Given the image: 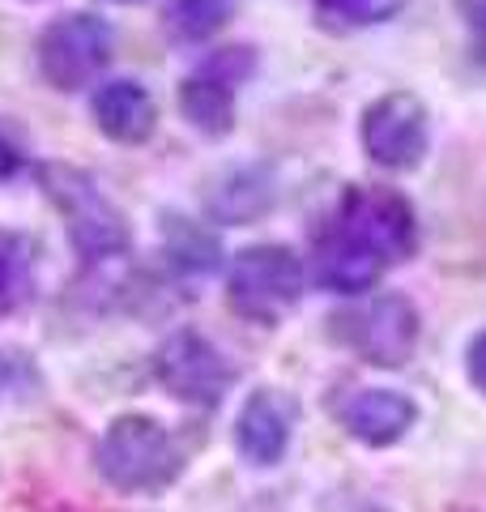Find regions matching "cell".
<instances>
[{"label": "cell", "instance_id": "6da1fadb", "mask_svg": "<svg viewBox=\"0 0 486 512\" xmlns=\"http://www.w3.org/2000/svg\"><path fill=\"white\" fill-rule=\"evenodd\" d=\"M418 248V214L393 188L350 184L312 239V278L320 291L367 295L388 269Z\"/></svg>", "mask_w": 486, "mask_h": 512}, {"label": "cell", "instance_id": "7a4b0ae2", "mask_svg": "<svg viewBox=\"0 0 486 512\" xmlns=\"http://www.w3.org/2000/svg\"><path fill=\"white\" fill-rule=\"evenodd\" d=\"M35 180L43 188V197L64 218V235H69V248L77 252L81 265H107L128 256L133 227H128L124 210L99 188L90 171H81L73 163H43L35 171Z\"/></svg>", "mask_w": 486, "mask_h": 512}, {"label": "cell", "instance_id": "3957f363", "mask_svg": "<svg viewBox=\"0 0 486 512\" xmlns=\"http://www.w3.org/2000/svg\"><path fill=\"white\" fill-rule=\"evenodd\" d=\"M94 466L111 491L158 495L184 474V448L167 423L150 419V414H120L103 427Z\"/></svg>", "mask_w": 486, "mask_h": 512}, {"label": "cell", "instance_id": "277c9868", "mask_svg": "<svg viewBox=\"0 0 486 512\" xmlns=\"http://www.w3.org/2000/svg\"><path fill=\"white\" fill-rule=\"evenodd\" d=\"M307 269L295 248L286 244H248L231 256L226 269V303L252 325L273 329L303 303Z\"/></svg>", "mask_w": 486, "mask_h": 512}, {"label": "cell", "instance_id": "5b68a950", "mask_svg": "<svg viewBox=\"0 0 486 512\" xmlns=\"http://www.w3.org/2000/svg\"><path fill=\"white\" fill-rule=\"evenodd\" d=\"M329 333L371 367H405L423 338V316L401 291H384L337 312Z\"/></svg>", "mask_w": 486, "mask_h": 512}, {"label": "cell", "instance_id": "8992f818", "mask_svg": "<svg viewBox=\"0 0 486 512\" xmlns=\"http://www.w3.org/2000/svg\"><path fill=\"white\" fill-rule=\"evenodd\" d=\"M111 52H116L111 22L90 9H77V13H60L56 22H47L39 30L35 64H39V77L52 90L77 94L107 69Z\"/></svg>", "mask_w": 486, "mask_h": 512}, {"label": "cell", "instance_id": "52a82bcc", "mask_svg": "<svg viewBox=\"0 0 486 512\" xmlns=\"http://www.w3.org/2000/svg\"><path fill=\"white\" fill-rule=\"evenodd\" d=\"M359 141H363V154L380 171L410 175L423 167V158L431 150V111L410 90H388L363 107Z\"/></svg>", "mask_w": 486, "mask_h": 512}, {"label": "cell", "instance_id": "ba28073f", "mask_svg": "<svg viewBox=\"0 0 486 512\" xmlns=\"http://www.w3.org/2000/svg\"><path fill=\"white\" fill-rule=\"evenodd\" d=\"M154 380L167 389L175 402L214 410L226 393L235 389V363L197 329H175L154 350Z\"/></svg>", "mask_w": 486, "mask_h": 512}, {"label": "cell", "instance_id": "9c48e42d", "mask_svg": "<svg viewBox=\"0 0 486 512\" xmlns=\"http://www.w3.org/2000/svg\"><path fill=\"white\" fill-rule=\"evenodd\" d=\"M256 69L252 47H222L180 82V116L201 137L222 141L235 133V90Z\"/></svg>", "mask_w": 486, "mask_h": 512}, {"label": "cell", "instance_id": "30bf717a", "mask_svg": "<svg viewBox=\"0 0 486 512\" xmlns=\"http://www.w3.org/2000/svg\"><path fill=\"white\" fill-rule=\"evenodd\" d=\"M205 218L214 227H252L278 205V175L265 163H235L209 175L201 188Z\"/></svg>", "mask_w": 486, "mask_h": 512}, {"label": "cell", "instance_id": "8fae6325", "mask_svg": "<svg viewBox=\"0 0 486 512\" xmlns=\"http://www.w3.org/2000/svg\"><path fill=\"white\" fill-rule=\"evenodd\" d=\"M290 436H295V402L282 389L261 384L256 393L243 397L235 414V448L248 466H282Z\"/></svg>", "mask_w": 486, "mask_h": 512}, {"label": "cell", "instance_id": "7c38bea8", "mask_svg": "<svg viewBox=\"0 0 486 512\" xmlns=\"http://www.w3.org/2000/svg\"><path fill=\"white\" fill-rule=\"evenodd\" d=\"M414 419H418L414 397L397 389H354L337 402V423L346 427L350 440H359L367 448H388L405 440Z\"/></svg>", "mask_w": 486, "mask_h": 512}, {"label": "cell", "instance_id": "4fadbf2b", "mask_svg": "<svg viewBox=\"0 0 486 512\" xmlns=\"http://www.w3.org/2000/svg\"><path fill=\"white\" fill-rule=\"evenodd\" d=\"M94 128L116 146H141L158 128V103L137 77H111L90 94Z\"/></svg>", "mask_w": 486, "mask_h": 512}, {"label": "cell", "instance_id": "5bb4252c", "mask_svg": "<svg viewBox=\"0 0 486 512\" xmlns=\"http://www.w3.org/2000/svg\"><path fill=\"white\" fill-rule=\"evenodd\" d=\"M162 256H167L171 274L184 282L209 278L222 269V244L205 222H192L184 214L167 210L162 214Z\"/></svg>", "mask_w": 486, "mask_h": 512}, {"label": "cell", "instance_id": "9a60e30c", "mask_svg": "<svg viewBox=\"0 0 486 512\" xmlns=\"http://www.w3.org/2000/svg\"><path fill=\"white\" fill-rule=\"evenodd\" d=\"M39 295V244L26 231L0 227V316L26 312Z\"/></svg>", "mask_w": 486, "mask_h": 512}, {"label": "cell", "instance_id": "2e32d148", "mask_svg": "<svg viewBox=\"0 0 486 512\" xmlns=\"http://www.w3.org/2000/svg\"><path fill=\"white\" fill-rule=\"evenodd\" d=\"M231 13L235 0H167L162 22H167L175 43H205L231 22Z\"/></svg>", "mask_w": 486, "mask_h": 512}, {"label": "cell", "instance_id": "e0dca14e", "mask_svg": "<svg viewBox=\"0 0 486 512\" xmlns=\"http://www.w3.org/2000/svg\"><path fill=\"white\" fill-rule=\"evenodd\" d=\"M393 5L388 0H316V22L324 30H359V26H371V22H384Z\"/></svg>", "mask_w": 486, "mask_h": 512}, {"label": "cell", "instance_id": "ac0fdd59", "mask_svg": "<svg viewBox=\"0 0 486 512\" xmlns=\"http://www.w3.org/2000/svg\"><path fill=\"white\" fill-rule=\"evenodd\" d=\"M39 393V372L35 363L18 350H0V402H22V397Z\"/></svg>", "mask_w": 486, "mask_h": 512}, {"label": "cell", "instance_id": "d6986e66", "mask_svg": "<svg viewBox=\"0 0 486 512\" xmlns=\"http://www.w3.org/2000/svg\"><path fill=\"white\" fill-rule=\"evenodd\" d=\"M469 35V60L486 69V0H452Z\"/></svg>", "mask_w": 486, "mask_h": 512}, {"label": "cell", "instance_id": "ffe728a7", "mask_svg": "<svg viewBox=\"0 0 486 512\" xmlns=\"http://www.w3.org/2000/svg\"><path fill=\"white\" fill-rule=\"evenodd\" d=\"M465 372H469V384H474L478 393H486V329L474 333V342L465 350Z\"/></svg>", "mask_w": 486, "mask_h": 512}, {"label": "cell", "instance_id": "44dd1931", "mask_svg": "<svg viewBox=\"0 0 486 512\" xmlns=\"http://www.w3.org/2000/svg\"><path fill=\"white\" fill-rule=\"evenodd\" d=\"M22 163H26V158H22V146H18V141H9L5 133H0V184L13 180V175L22 171Z\"/></svg>", "mask_w": 486, "mask_h": 512}, {"label": "cell", "instance_id": "7402d4cb", "mask_svg": "<svg viewBox=\"0 0 486 512\" xmlns=\"http://www.w3.org/2000/svg\"><path fill=\"white\" fill-rule=\"evenodd\" d=\"M120 5H145V0H120Z\"/></svg>", "mask_w": 486, "mask_h": 512}]
</instances>
